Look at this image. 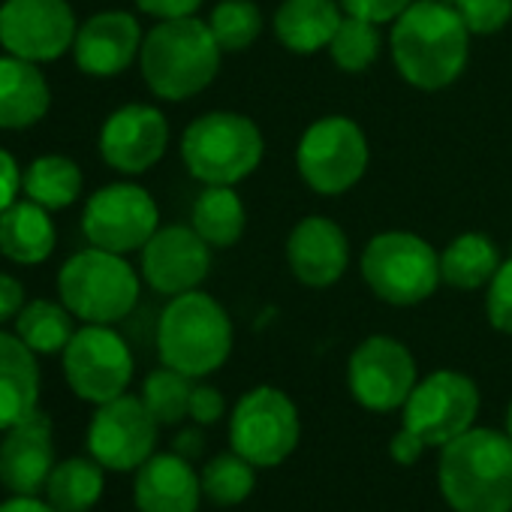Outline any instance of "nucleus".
Here are the masks:
<instances>
[{"label":"nucleus","mask_w":512,"mask_h":512,"mask_svg":"<svg viewBox=\"0 0 512 512\" xmlns=\"http://www.w3.org/2000/svg\"><path fill=\"white\" fill-rule=\"evenodd\" d=\"M25 287L10 272H0V323H10L25 308Z\"/></svg>","instance_id":"42"},{"label":"nucleus","mask_w":512,"mask_h":512,"mask_svg":"<svg viewBox=\"0 0 512 512\" xmlns=\"http://www.w3.org/2000/svg\"><path fill=\"white\" fill-rule=\"evenodd\" d=\"M0 512H58L49 500H40V494H10L0 500Z\"/></svg>","instance_id":"44"},{"label":"nucleus","mask_w":512,"mask_h":512,"mask_svg":"<svg viewBox=\"0 0 512 512\" xmlns=\"http://www.w3.org/2000/svg\"><path fill=\"white\" fill-rule=\"evenodd\" d=\"M52 88L31 64L16 55H0V130H28L46 118Z\"/></svg>","instance_id":"23"},{"label":"nucleus","mask_w":512,"mask_h":512,"mask_svg":"<svg viewBox=\"0 0 512 512\" xmlns=\"http://www.w3.org/2000/svg\"><path fill=\"white\" fill-rule=\"evenodd\" d=\"M106 491V467L91 455H73L55 464L46 482V500L58 512H91Z\"/></svg>","instance_id":"28"},{"label":"nucleus","mask_w":512,"mask_h":512,"mask_svg":"<svg viewBox=\"0 0 512 512\" xmlns=\"http://www.w3.org/2000/svg\"><path fill=\"white\" fill-rule=\"evenodd\" d=\"M329 58L338 70L344 73H365L377 64L380 52H383V34H380V25L374 22H365V19H356V16H347L341 19L332 43H329Z\"/></svg>","instance_id":"32"},{"label":"nucleus","mask_w":512,"mask_h":512,"mask_svg":"<svg viewBox=\"0 0 512 512\" xmlns=\"http://www.w3.org/2000/svg\"><path fill=\"white\" fill-rule=\"evenodd\" d=\"M58 299L82 323L115 326L139 305L142 281L121 253L85 247L58 272Z\"/></svg>","instance_id":"5"},{"label":"nucleus","mask_w":512,"mask_h":512,"mask_svg":"<svg viewBox=\"0 0 512 512\" xmlns=\"http://www.w3.org/2000/svg\"><path fill=\"white\" fill-rule=\"evenodd\" d=\"M500 250L485 232H461L440 253V275L452 290H482L500 269Z\"/></svg>","instance_id":"26"},{"label":"nucleus","mask_w":512,"mask_h":512,"mask_svg":"<svg viewBox=\"0 0 512 512\" xmlns=\"http://www.w3.org/2000/svg\"><path fill=\"white\" fill-rule=\"evenodd\" d=\"M455 10L464 19L470 37L500 34L512 22V0H458Z\"/></svg>","instance_id":"35"},{"label":"nucleus","mask_w":512,"mask_h":512,"mask_svg":"<svg viewBox=\"0 0 512 512\" xmlns=\"http://www.w3.org/2000/svg\"><path fill=\"white\" fill-rule=\"evenodd\" d=\"M64 356V377L73 395L85 404H106L124 395L136 374L130 344L112 326L85 323L70 338Z\"/></svg>","instance_id":"11"},{"label":"nucleus","mask_w":512,"mask_h":512,"mask_svg":"<svg viewBox=\"0 0 512 512\" xmlns=\"http://www.w3.org/2000/svg\"><path fill=\"white\" fill-rule=\"evenodd\" d=\"M341 19V0H281L272 28L287 52L314 55L320 49H329Z\"/></svg>","instance_id":"24"},{"label":"nucleus","mask_w":512,"mask_h":512,"mask_svg":"<svg viewBox=\"0 0 512 512\" xmlns=\"http://www.w3.org/2000/svg\"><path fill=\"white\" fill-rule=\"evenodd\" d=\"M413 0H341V7L347 16L374 22V25H389L395 22Z\"/></svg>","instance_id":"38"},{"label":"nucleus","mask_w":512,"mask_h":512,"mask_svg":"<svg viewBox=\"0 0 512 512\" xmlns=\"http://www.w3.org/2000/svg\"><path fill=\"white\" fill-rule=\"evenodd\" d=\"M359 272L368 290L395 308L422 305L443 284L440 253L422 235L404 229L377 232L362 250Z\"/></svg>","instance_id":"7"},{"label":"nucleus","mask_w":512,"mask_h":512,"mask_svg":"<svg viewBox=\"0 0 512 512\" xmlns=\"http://www.w3.org/2000/svg\"><path fill=\"white\" fill-rule=\"evenodd\" d=\"M82 187H85V175L79 163L64 154H43L31 160V166L22 172L25 196L49 211L70 208L82 196Z\"/></svg>","instance_id":"29"},{"label":"nucleus","mask_w":512,"mask_h":512,"mask_svg":"<svg viewBox=\"0 0 512 512\" xmlns=\"http://www.w3.org/2000/svg\"><path fill=\"white\" fill-rule=\"evenodd\" d=\"M190 226L211 244V250H226L238 244L247 226V211L235 187L205 184L190 211Z\"/></svg>","instance_id":"27"},{"label":"nucleus","mask_w":512,"mask_h":512,"mask_svg":"<svg viewBox=\"0 0 512 512\" xmlns=\"http://www.w3.org/2000/svg\"><path fill=\"white\" fill-rule=\"evenodd\" d=\"M263 154L266 139L260 127L238 112H205L181 136V160L202 184L235 187L256 172Z\"/></svg>","instance_id":"6"},{"label":"nucleus","mask_w":512,"mask_h":512,"mask_svg":"<svg viewBox=\"0 0 512 512\" xmlns=\"http://www.w3.org/2000/svg\"><path fill=\"white\" fill-rule=\"evenodd\" d=\"M160 428L145 401L124 392L94 410L85 437L88 455L112 473H136L157 452Z\"/></svg>","instance_id":"14"},{"label":"nucleus","mask_w":512,"mask_h":512,"mask_svg":"<svg viewBox=\"0 0 512 512\" xmlns=\"http://www.w3.org/2000/svg\"><path fill=\"white\" fill-rule=\"evenodd\" d=\"M287 266L293 278L311 290H326L338 284L350 266L347 232L332 217H302L287 235Z\"/></svg>","instance_id":"19"},{"label":"nucleus","mask_w":512,"mask_h":512,"mask_svg":"<svg viewBox=\"0 0 512 512\" xmlns=\"http://www.w3.org/2000/svg\"><path fill=\"white\" fill-rule=\"evenodd\" d=\"M73 314L67 311V305L58 299H37L28 302L22 308V314L16 317V335L37 353V356H58L67 350L70 338L76 335L73 326Z\"/></svg>","instance_id":"30"},{"label":"nucleus","mask_w":512,"mask_h":512,"mask_svg":"<svg viewBox=\"0 0 512 512\" xmlns=\"http://www.w3.org/2000/svg\"><path fill=\"white\" fill-rule=\"evenodd\" d=\"M263 10L253 0H220L208 16V28L220 52L238 55L250 49L263 34Z\"/></svg>","instance_id":"34"},{"label":"nucleus","mask_w":512,"mask_h":512,"mask_svg":"<svg viewBox=\"0 0 512 512\" xmlns=\"http://www.w3.org/2000/svg\"><path fill=\"white\" fill-rule=\"evenodd\" d=\"M172 452H178V455H184V458H190V461H196L202 452H205V434H202V425H190V428H181L175 437H172Z\"/></svg>","instance_id":"43"},{"label":"nucleus","mask_w":512,"mask_h":512,"mask_svg":"<svg viewBox=\"0 0 512 512\" xmlns=\"http://www.w3.org/2000/svg\"><path fill=\"white\" fill-rule=\"evenodd\" d=\"M485 317L497 332L512 335V256L500 263L485 287Z\"/></svg>","instance_id":"36"},{"label":"nucleus","mask_w":512,"mask_h":512,"mask_svg":"<svg viewBox=\"0 0 512 512\" xmlns=\"http://www.w3.org/2000/svg\"><path fill=\"white\" fill-rule=\"evenodd\" d=\"M482 395L473 377L440 368L428 377H419L407 404L401 407V425L416 431L428 446L443 449L479 419Z\"/></svg>","instance_id":"10"},{"label":"nucleus","mask_w":512,"mask_h":512,"mask_svg":"<svg viewBox=\"0 0 512 512\" xmlns=\"http://www.w3.org/2000/svg\"><path fill=\"white\" fill-rule=\"evenodd\" d=\"M302 440L296 401L278 386H253L229 413V449L253 467H281Z\"/></svg>","instance_id":"8"},{"label":"nucleus","mask_w":512,"mask_h":512,"mask_svg":"<svg viewBox=\"0 0 512 512\" xmlns=\"http://www.w3.org/2000/svg\"><path fill=\"white\" fill-rule=\"evenodd\" d=\"M97 148L109 169L142 175L163 160L169 148V121L157 106L127 103L103 121Z\"/></svg>","instance_id":"17"},{"label":"nucleus","mask_w":512,"mask_h":512,"mask_svg":"<svg viewBox=\"0 0 512 512\" xmlns=\"http://www.w3.org/2000/svg\"><path fill=\"white\" fill-rule=\"evenodd\" d=\"M437 488L452 512H512V437L473 425L440 449Z\"/></svg>","instance_id":"2"},{"label":"nucleus","mask_w":512,"mask_h":512,"mask_svg":"<svg viewBox=\"0 0 512 512\" xmlns=\"http://www.w3.org/2000/svg\"><path fill=\"white\" fill-rule=\"evenodd\" d=\"M389 49L398 76L419 91H443L467 67L470 31L446 0H413L392 22Z\"/></svg>","instance_id":"1"},{"label":"nucleus","mask_w":512,"mask_h":512,"mask_svg":"<svg viewBox=\"0 0 512 512\" xmlns=\"http://www.w3.org/2000/svg\"><path fill=\"white\" fill-rule=\"evenodd\" d=\"M419 383V365L407 344L392 335H368L347 362L353 401L368 413H395Z\"/></svg>","instance_id":"12"},{"label":"nucleus","mask_w":512,"mask_h":512,"mask_svg":"<svg viewBox=\"0 0 512 512\" xmlns=\"http://www.w3.org/2000/svg\"><path fill=\"white\" fill-rule=\"evenodd\" d=\"M40 365L37 353L10 332H0V434L40 407Z\"/></svg>","instance_id":"22"},{"label":"nucleus","mask_w":512,"mask_h":512,"mask_svg":"<svg viewBox=\"0 0 512 512\" xmlns=\"http://www.w3.org/2000/svg\"><path fill=\"white\" fill-rule=\"evenodd\" d=\"M226 416V398L217 386H208V383H196L193 386V395H190V422L202 425V428H211L217 425L220 419Z\"/></svg>","instance_id":"37"},{"label":"nucleus","mask_w":512,"mask_h":512,"mask_svg":"<svg viewBox=\"0 0 512 512\" xmlns=\"http://www.w3.org/2000/svg\"><path fill=\"white\" fill-rule=\"evenodd\" d=\"M58 229L52 211L34 199H16L0 214V253L16 266H40L55 253Z\"/></svg>","instance_id":"25"},{"label":"nucleus","mask_w":512,"mask_h":512,"mask_svg":"<svg viewBox=\"0 0 512 512\" xmlns=\"http://www.w3.org/2000/svg\"><path fill=\"white\" fill-rule=\"evenodd\" d=\"M193 377L163 365V368H154L145 383H142V401L145 407L151 410V416L160 422V425H181L187 416H190V395H193Z\"/></svg>","instance_id":"33"},{"label":"nucleus","mask_w":512,"mask_h":512,"mask_svg":"<svg viewBox=\"0 0 512 512\" xmlns=\"http://www.w3.org/2000/svg\"><path fill=\"white\" fill-rule=\"evenodd\" d=\"M220 46L208 22L172 19L157 22L139 52V70L148 91L169 103H184L202 94L220 73Z\"/></svg>","instance_id":"3"},{"label":"nucleus","mask_w":512,"mask_h":512,"mask_svg":"<svg viewBox=\"0 0 512 512\" xmlns=\"http://www.w3.org/2000/svg\"><path fill=\"white\" fill-rule=\"evenodd\" d=\"M142 25L124 10H106L79 25L73 43L76 67L91 79H115L139 61Z\"/></svg>","instance_id":"20"},{"label":"nucleus","mask_w":512,"mask_h":512,"mask_svg":"<svg viewBox=\"0 0 512 512\" xmlns=\"http://www.w3.org/2000/svg\"><path fill=\"white\" fill-rule=\"evenodd\" d=\"M503 431L512 437V398H509V404H506V413H503Z\"/></svg>","instance_id":"45"},{"label":"nucleus","mask_w":512,"mask_h":512,"mask_svg":"<svg viewBox=\"0 0 512 512\" xmlns=\"http://www.w3.org/2000/svg\"><path fill=\"white\" fill-rule=\"evenodd\" d=\"M157 229L160 208L136 181H112L94 190L82 211V232L88 244L121 256L142 250Z\"/></svg>","instance_id":"13"},{"label":"nucleus","mask_w":512,"mask_h":512,"mask_svg":"<svg viewBox=\"0 0 512 512\" xmlns=\"http://www.w3.org/2000/svg\"><path fill=\"white\" fill-rule=\"evenodd\" d=\"M446 4H458V0H446Z\"/></svg>","instance_id":"46"},{"label":"nucleus","mask_w":512,"mask_h":512,"mask_svg":"<svg viewBox=\"0 0 512 512\" xmlns=\"http://www.w3.org/2000/svg\"><path fill=\"white\" fill-rule=\"evenodd\" d=\"M139 253L142 281L166 299L199 290L211 272V244L184 223L160 226Z\"/></svg>","instance_id":"16"},{"label":"nucleus","mask_w":512,"mask_h":512,"mask_svg":"<svg viewBox=\"0 0 512 512\" xmlns=\"http://www.w3.org/2000/svg\"><path fill=\"white\" fill-rule=\"evenodd\" d=\"M371 163L365 130L347 115L317 118L299 139L296 169L302 181L320 196H341L353 190Z\"/></svg>","instance_id":"9"},{"label":"nucleus","mask_w":512,"mask_h":512,"mask_svg":"<svg viewBox=\"0 0 512 512\" xmlns=\"http://www.w3.org/2000/svg\"><path fill=\"white\" fill-rule=\"evenodd\" d=\"M202 500L199 470L178 452H154L133 473L136 512H199Z\"/></svg>","instance_id":"21"},{"label":"nucleus","mask_w":512,"mask_h":512,"mask_svg":"<svg viewBox=\"0 0 512 512\" xmlns=\"http://www.w3.org/2000/svg\"><path fill=\"white\" fill-rule=\"evenodd\" d=\"M22 172L25 169L19 166V160L7 148H0V214L16 202L22 190Z\"/></svg>","instance_id":"41"},{"label":"nucleus","mask_w":512,"mask_h":512,"mask_svg":"<svg viewBox=\"0 0 512 512\" xmlns=\"http://www.w3.org/2000/svg\"><path fill=\"white\" fill-rule=\"evenodd\" d=\"M256 470H260V467H253L247 458H241L232 449L211 455L199 470L205 500L211 506H220V509L241 506L256 488Z\"/></svg>","instance_id":"31"},{"label":"nucleus","mask_w":512,"mask_h":512,"mask_svg":"<svg viewBox=\"0 0 512 512\" xmlns=\"http://www.w3.org/2000/svg\"><path fill=\"white\" fill-rule=\"evenodd\" d=\"M136 7L157 19V22H172V19H190L202 7V0H136Z\"/></svg>","instance_id":"40"},{"label":"nucleus","mask_w":512,"mask_h":512,"mask_svg":"<svg viewBox=\"0 0 512 512\" xmlns=\"http://www.w3.org/2000/svg\"><path fill=\"white\" fill-rule=\"evenodd\" d=\"M232 344L235 329L226 308L202 290L172 296L157 320L160 362L193 380L220 371L232 356Z\"/></svg>","instance_id":"4"},{"label":"nucleus","mask_w":512,"mask_h":512,"mask_svg":"<svg viewBox=\"0 0 512 512\" xmlns=\"http://www.w3.org/2000/svg\"><path fill=\"white\" fill-rule=\"evenodd\" d=\"M425 449H431L416 431H410V428H398L395 434H392V440H389V458L395 461V464H401V467H413V464H419L422 461V455H425Z\"/></svg>","instance_id":"39"},{"label":"nucleus","mask_w":512,"mask_h":512,"mask_svg":"<svg viewBox=\"0 0 512 512\" xmlns=\"http://www.w3.org/2000/svg\"><path fill=\"white\" fill-rule=\"evenodd\" d=\"M55 464V422L40 407L0 437V485L10 494L46 491Z\"/></svg>","instance_id":"18"},{"label":"nucleus","mask_w":512,"mask_h":512,"mask_svg":"<svg viewBox=\"0 0 512 512\" xmlns=\"http://www.w3.org/2000/svg\"><path fill=\"white\" fill-rule=\"evenodd\" d=\"M76 13L67 0H4L0 46L31 64H52L76 43Z\"/></svg>","instance_id":"15"}]
</instances>
